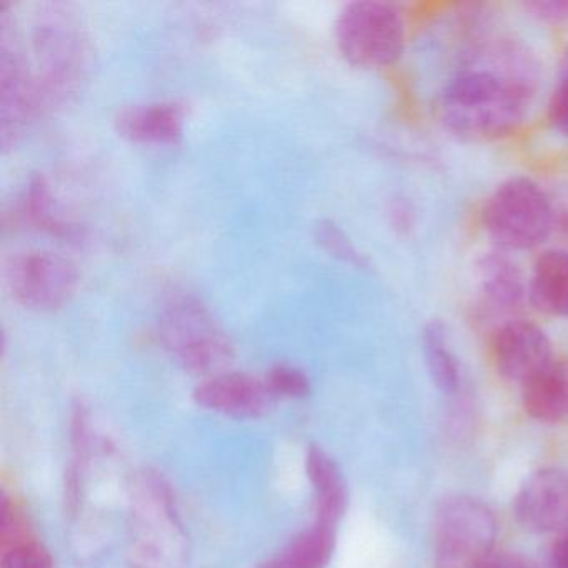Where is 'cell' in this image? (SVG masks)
<instances>
[{"instance_id":"obj_1","label":"cell","mask_w":568,"mask_h":568,"mask_svg":"<svg viewBox=\"0 0 568 568\" xmlns=\"http://www.w3.org/2000/svg\"><path fill=\"white\" fill-rule=\"evenodd\" d=\"M537 84V68L525 49L510 42L488 45L445 85L438 119L464 141L505 138L524 122Z\"/></svg>"},{"instance_id":"obj_2","label":"cell","mask_w":568,"mask_h":568,"mask_svg":"<svg viewBox=\"0 0 568 568\" xmlns=\"http://www.w3.org/2000/svg\"><path fill=\"white\" fill-rule=\"evenodd\" d=\"M159 338L175 362L192 374L212 375L229 371L234 344L209 305L192 294H174L161 308Z\"/></svg>"},{"instance_id":"obj_3","label":"cell","mask_w":568,"mask_h":568,"mask_svg":"<svg viewBox=\"0 0 568 568\" xmlns=\"http://www.w3.org/2000/svg\"><path fill=\"white\" fill-rule=\"evenodd\" d=\"M32 49L44 101H62L74 94L89 71L91 42L71 8L48 4L36 14Z\"/></svg>"},{"instance_id":"obj_4","label":"cell","mask_w":568,"mask_h":568,"mask_svg":"<svg viewBox=\"0 0 568 568\" xmlns=\"http://www.w3.org/2000/svg\"><path fill=\"white\" fill-rule=\"evenodd\" d=\"M554 205L544 189L527 178L501 182L485 202L481 221L498 251H531L554 229Z\"/></svg>"},{"instance_id":"obj_5","label":"cell","mask_w":568,"mask_h":568,"mask_svg":"<svg viewBox=\"0 0 568 568\" xmlns=\"http://www.w3.org/2000/svg\"><path fill=\"white\" fill-rule=\"evenodd\" d=\"M335 42L342 58L355 68H390L404 54L407 42L404 16L381 0L351 2L335 21Z\"/></svg>"},{"instance_id":"obj_6","label":"cell","mask_w":568,"mask_h":568,"mask_svg":"<svg viewBox=\"0 0 568 568\" xmlns=\"http://www.w3.org/2000/svg\"><path fill=\"white\" fill-rule=\"evenodd\" d=\"M497 538V517L487 504L468 495L448 497L435 511V568H481Z\"/></svg>"},{"instance_id":"obj_7","label":"cell","mask_w":568,"mask_h":568,"mask_svg":"<svg viewBox=\"0 0 568 568\" xmlns=\"http://www.w3.org/2000/svg\"><path fill=\"white\" fill-rule=\"evenodd\" d=\"M79 281L74 262L54 252H19L6 265L9 292L28 311H59L74 297Z\"/></svg>"},{"instance_id":"obj_8","label":"cell","mask_w":568,"mask_h":568,"mask_svg":"<svg viewBox=\"0 0 568 568\" xmlns=\"http://www.w3.org/2000/svg\"><path fill=\"white\" fill-rule=\"evenodd\" d=\"M511 508L528 534H564L568 530V471L557 467L531 471L518 487Z\"/></svg>"},{"instance_id":"obj_9","label":"cell","mask_w":568,"mask_h":568,"mask_svg":"<svg viewBox=\"0 0 568 568\" xmlns=\"http://www.w3.org/2000/svg\"><path fill=\"white\" fill-rule=\"evenodd\" d=\"M490 347L497 374L520 388L555 358L544 328L521 318L501 322L491 335Z\"/></svg>"},{"instance_id":"obj_10","label":"cell","mask_w":568,"mask_h":568,"mask_svg":"<svg viewBox=\"0 0 568 568\" xmlns=\"http://www.w3.org/2000/svg\"><path fill=\"white\" fill-rule=\"evenodd\" d=\"M22 54L16 39L14 42L4 39L0 61V132L4 148L18 144L44 101L38 78Z\"/></svg>"},{"instance_id":"obj_11","label":"cell","mask_w":568,"mask_h":568,"mask_svg":"<svg viewBox=\"0 0 568 568\" xmlns=\"http://www.w3.org/2000/svg\"><path fill=\"white\" fill-rule=\"evenodd\" d=\"M194 398L201 407L234 418L265 417L277 402L265 378L231 371L204 378Z\"/></svg>"},{"instance_id":"obj_12","label":"cell","mask_w":568,"mask_h":568,"mask_svg":"<svg viewBox=\"0 0 568 568\" xmlns=\"http://www.w3.org/2000/svg\"><path fill=\"white\" fill-rule=\"evenodd\" d=\"M115 132L141 145H175L184 138L185 108L179 102H142L119 109Z\"/></svg>"},{"instance_id":"obj_13","label":"cell","mask_w":568,"mask_h":568,"mask_svg":"<svg viewBox=\"0 0 568 568\" xmlns=\"http://www.w3.org/2000/svg\"><path fill=\"white\" fill-rule=\"evenodd\" d=\"M475 284L478 304L490 315L511 314L528 298V284L520 268L498 248L478 261Z\"/></svg>"},{"instance_id":"obj_14","label":"cell","mask_w":568,"mask_h":568,"mask_svg":"<svg viewBox=\"0 0 568 568\" xmlns=\"http://www.w3.org/2000/svg\"><path fill=\"white\" fill-rule=\"evenodd\" d=\"M521 407L540 424L568 422V358L555 357L520 388Z\"/></svg>"},{"instance_id":"obj_15","label":"cell","mask_w":568,"mask_h":568,"mask_svg":"<svg viewBox=\"0 0 568 568\" xmlns=\"http://www.w3.org/2000/svg\"><path fill=\"white\" fill-rule=\"evenodd\" d=\"M305 470L315 495V521L337 527L348 505L347 481L337 462L321 447H311Z\"/></svg>"},{"instance_id":"obj_16","label":"cell","mask_w":568,"mask_h":568,"mask_svg":"<svg viewBox=\"0 0 568 568\" xmlns=\"http://www.w3.org/2000/svg\"><path fill=\"white\" fill-rule=\"evenodd\" d=\"M528 302L548 317H568V251L554 248L538 255L531 268Z\"/></svg>"},{"instance_id":"obj_17","label":"cell","mask_w":568,"mask_h":568,"mask_svg":"<svg viewBox=\"0 0 568 568\" xmlns=\"http://www.w3.org/2000/svg\"><path fill=\"white\" fill-rule=\"evenodd\" d=\"M422 357L435 388L444 395L457 394L462 382L460 364L447 327L440 321L428 322L422 331Z\"/></svg>"},{"instance_id":"obj_18","label":"cell","mask_w":568,"mask_h":568,"mask_svg":"<svg viewBox=\"0 0 568 568\" xmlns=\"http://www.w3.org/2000/svg\"><path fill=\"white\" fill-rule=\"evenodd\" d=\"M337 544V527L314 521L298 534L278 557L267 561L268 568H327Z\"/></svg>"},{"instance_id":"obj_19","label":"cell","mask_w":568,"mask_h":568,"mask_svg":"<svg viewBox=\"0 0 568 568\" xmlns=\"http://www.w3.org/2000/svg\"><path fill=\"white\" fill-rule=\"evenodd\" d=\"M21 215L29 224L38 225L42 231L55 235H72V229L64 224L55 209L54 197L48 182L42 178H36L26 189L21 202Z\"/></svg>"},{"instance_id":"obj_20","label":"cell","mask_w":568,"mask_h":568,"mask_svg":"<svg viewBox=\"0 0 568 568\" xmlns=\"http://www.w3.org/2000/svg\"><path fill=\"white\" fill-rule=\"evenodd\" d=\"M315 241L332 257L355 265V267H367V257L358 251L352 239L338 227L335 222L321 221L315 225Z\"/></svg>"},{"instance_id":"obj_21","label":"cell","mask_w":568,"mask_h":568,"mask_svg":"<svg viewBox=\"0 0 568 568\" xmlns=\"http://www.w3.org/2000/svg\"><path fill=\"white\" fill-rule=\"evenodd\" d=\"M0 568H54L51 554L34 538L2 548Z\"/></svg>"},{"instance_id":"obj_22","label":"cell","mask_w":568,"mask_h":568,"mask_svg":"<svg viewBox=\"0 0 568 568\" xmlns=\"http://www.w3.org/2000/svg\"><path fill=\"white\" fill-rule=\"evenodd\" d=\"M268 387L275 397L302 398L312 390V382L304 371L294 365H277L265 375Z\"/></svg>"},{"instance_id":"obj_23","label":"cell","mask_w":568,"mask_h":568,"mask_svg":"<svg viewBox=\"0 0 568 568\" xmlns=\"http://www.w3.org/2000/svg\"><path fill=\"white\" fill-rule=\"evenodd\" d=\"M547 119L550 128L561 138L568 139V51L561 61L557 88L548 101Z\"/></svg>"},{"instance_id":"obj_24","label":"cell","mask_w":568,"mask_h":568,"mask_svg":"<svg viewBox=\"0 0 568 568\" xmlns=\"http://www.w3.org/2000/svg\"><path fill=\"white\" fill-rule=\"evenodd\" d=\"M525 9L531 18L545 24H564L568 22V0H534L527 2Z\"/></svg>"},{"instance_id":"obj_25","label":"cell","mask_w":568,"mask_h":568,"mask_svg":"<svg viewBox=\"0 0 568 568\" xmlns=\"http://www.w3.org/2000/svg\"><path fill=\"white\" fill-rule=\"evenodd\" d=\"M548 568H568V530L558 535L548 554Z\"/></svg>"},{"instance_id":"obj_26","label":"cell","mask_w":568,"mask_h":568,"mask_svg":"<svg viewBox=\"0 0 568 568\" xmlns=\"http://www.w3.org/2000/svg\"><path fill=\"white\" fill-rule=\"evenodd\" d=\"M481 568H537L534 561L521 555H500V557H491Z\"/></svg>"},{"instance_id":"obj_27","label":"cell","mask_w":568,"mask_h":568,"mask_svg":"<svg viewBox=\"0 0 568 568\" xmlns=\"http://www.w3.org/2000/svg\"><path fill=\"white\" fill-rule=\"evenodd\" d=\"M262 568H268V567H267V565H264V567H262Z\"/></svg>"}]
</instances>
